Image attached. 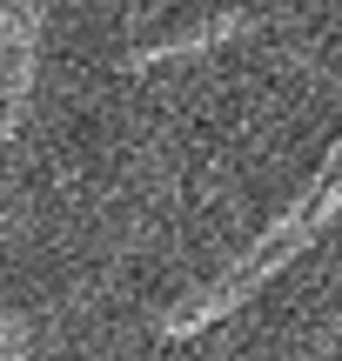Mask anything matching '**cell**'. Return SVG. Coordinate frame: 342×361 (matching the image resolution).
Wrapping results in <instances>:
<instances>
[{"mask_svg": "<svg viewBox=\"0 0 342 361\" xmlns=\"http://www.w3.org/2000/svg\"><path fill=\"white\" fill-rule=\"evenodd\" d=\"M249 27V13H215L208 27H188V34H175V40H161V47H134L128 61V74H141V67H161V61H182V54H208V47H222L228 34H242Z\"/></svg>", "mask_w": 342, "mask_h": 361, "instance_id": "6da1fadb", "label": "cell"}, {"mask_svg": "<svg viewBox=\"0 0 342 361\" xmlns=\"http://www.w3.org/2000/svg\"><path fill=\"white\" fill-rule=\"evenodd\" d=\"M27 322H20V314H0V361H27Z\"/></svg>", "mask_w": 342, "mask_h": 361, "instance_id": "7a4b0ae2", "label": "cell"}]
</instances>
